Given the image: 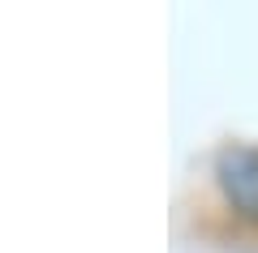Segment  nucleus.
<instances>
[{
    "label": "nucleus",
    "instance_id": "1",
    "mask_svg": "<svg viewBox=\"0 0 258 253\" xmlns=\"http://www.w3.org/2000/svg\"><path fill=\"white\" fill-rule=\"evenodd\" d=\"M215 185L237 219L258 223V146L228 142L215 150Z\"/></svg>",
    "mask_w": 258,
    "mask_h": 253
}]
</instances>
